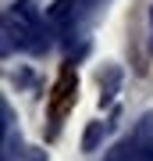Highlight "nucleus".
Masks as SVG:
<instances>
[{"label":"nucleus","instance_id":"f03ea898","mask_svg":"<svg viewBox=\"0 0 153 161\" xmlns=\"http://www.w3.org/2000/svg\"><path fill=\"white\" fill-rule=\"evenodd\" d=\"M100 132H103V125L93 122V125L85 129V136H82V150H93V147H96V143H100Z\"/></svg>","mask_w":153,"mask_h":161},{"label":"nucleus","instance_id":"f257e3e1","mask_svg":"<svg viewBox=\"0 0 153 161\" xmlns=\"http://www.w3.org/2000/svg\"><path fill=\"white\" fill-rule=\"evenodd\" d=\"M71 90H75V75H71V72H64V75H61V82L54 86V118H61V115H64V108H68V100H71Z\"/></svg>","mask_w":153,"mask_h":161}]
</instances>
